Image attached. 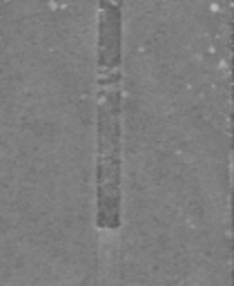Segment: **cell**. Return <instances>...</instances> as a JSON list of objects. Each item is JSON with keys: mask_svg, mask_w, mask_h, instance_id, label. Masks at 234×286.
<instances>
[{"mask_svg": "<svg viewBox=\"0 0 234 286\" xmlns=\"http://www.w3.org/2000/svg\"><path fill=\"white\" fill-rule=\"evenodd\" d=\"M98 228L120 224V0L98 9Z\"/></svg>", "mask_w": 234, "mask_h": 286, "instance_id": "1", "label": "cell"}]
</instances>
